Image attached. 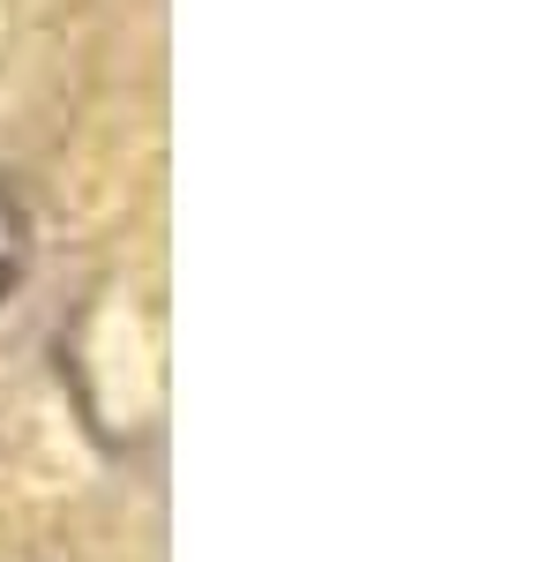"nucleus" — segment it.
I'll use <instances>...</instances> for the list:
<instances>
[{
	"label": "nucleus",
	"mask_w": 546,
	"mask_h": 562,
	"mask_svg": "<svg viewBox=\"0 0 546 562\" xmlns=\"http://www.w3.org/2000/svg\"><path fill=\"white\" fill-rule=\"evenodd\" d=\"M23 270H31V211H23L15 188L0 180V301L23 285Z\"/></svg>",
	"instance_id": "f257e3e1"
}]
</instances>
